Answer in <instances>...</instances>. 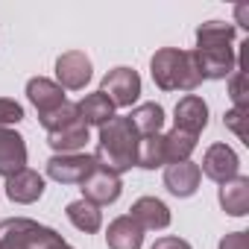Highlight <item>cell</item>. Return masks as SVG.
Returning a JSON list of instances; mask_svg holds the SVG:
<instances>
[{
  "label": "cell",
  "mask_w": 249,
  "mask_h": 249,
  "mask_svg": "<svg viewBox=\"0 0 249 249\" xmlns=\"http://www.w3.org/2000/svg\"><path fill=\"white\" fill-rule=\"evenodd\" d=\"M237 167H240V159H237V153L229 144H211L205 150V156H202L199 173H205L211 182L223 185V182H229V179L237 176Z\"/></svg>",
  "instance_id": "7"
},
{
  "label": "cell",
  "mask_w": 249,
  "mask_h": 249,
  "mask_svg": "<svg viewBox=\"0 0 249 249\" xmlns=\"http://www.w3.org/2000/svg\"><path fill=\"white\" fill-rule=\"evenodd\" d=\"M138 141L141 135L135 132L129 117H111L106 126H100V141H97V153L94 161L97 167H106L111 173H126L138 164Z\"/></svg>",
  "instance_id": "2"
},
{
  "label": "cell",
  "mask_w": 249,
  "mask_h": 249,
  "mask_svg": "<svg viewBox=\"0 0 249 249\" xmlns=\"http://www.w3.org/2000/svg\"><path fill=\"white\" fill-rule=\"evenodd\" d=\"M56 79L68 91H79L91 79V59L82 50H68L56 59Z\"/></svg>",
  "instance_id": "9"
},
{
  "label": "cell",
  "mask_w": 249,
  "mask_h": 249,
  "mask_svg": "<svg viewBox=\"0 0 249 249\" xmlns=\"http://www.w3.org/2000/svg\"><path fill=\"white\" fill-rule=\"evenodd\" d=\"M21 120H24L21 103H15V100H9V97H0V126L9 129L12 123H21Z\"/></svg>",
  "instance_id": "27"
},
{
  "label": "cell",
  "mask_w": 249,
  "mask_h": 249,
  "mask_svg": "<svg viewBox=\"0 0 249 249\" xmlns=\"http://www.w3.org/2000/svg\"><path fill=\"white\" fill-rule=\"evenodd\" d=\"M120 191H123L120 176L111 173V170H106V167H94L88 173V179L82 182V199H88L94 205H111V202H117Z\"/></svg>",
  "instance_id": "8"
},
{
  "label": "cell",
  "mask_w": 249,
  "mask_h": 249,
  "mask_svg": "<svg viewBox=\"0 0 249 249\" xmlns=\"http://www.w3.org/2000/svg\"><path fill=\"white\" fill-rule=\"evenodd\" d=\"M150 71H153V82L161 91H196L202 82L194 53L179 47H161L153 56Z\"/></svg>",
  "instance_id": "3"
},
{
  "label": "cell",
  "mask_w": 249,
  "mask_h": 249,
  "mask_svg": "<svg viewBox=\"0 0 249 249\" xmlns=\"http://www.w3.org/2000/svg\"><path fill=\"white\" fill-rule=\"evenodd\" d=\"M0 243L15 246V249H71L62 240V234H56L53 229H47L36 220H27V217L0 223Z\"/></svg>",
  "instance_id": "4"
},
{
  "label": "cell",
  "mask_w": 249,
  "mask_h": 249,
  "mask_svg": "<svg viewBox=\"0 0 249 249\" xmlns=\"http://www.w3.org/2000/svg\"><path fill=\"white\" fill-rule=\"evenodd\" d=\"M199 179H202V173H199V164H194V161L167 164V170H164V188L173 196H182V199L196 194Z\"/></svg>",
  "instance_id": "14"
},
{
  "label": "cell",
  "mask_w": 249,
  "mask_h": 249,
  "mask_svg": "<svg viewBox=\"0 0 249 249\" xmlns=\"http://www.w3.org/2000/svg\"><path fill=\"white\" fill-rule=\"evenodd\" d=\"M229 97L234 103V108H249V79H246V71H234L229 76Z\"/></svg>",
  "instance_id": "25"
},
{
  "label": "cell",
  "mask_w": 249,
  "mask_h": 249,
  "mask_svg": "<svg viewBox=\"0 0 249 249\" xmlns=\"http://www.w3.org/2000/svg\"><path fill=\"white\" fill-rule=\"evenodd\" d=\"M41 194H44V176L30 167H24L21 173L6 179V196L18 205H30L36 199H41Z\"/></svg>",
  "instance_id": "15"
},
{
  "label": "cell",
  "mask_w": 249,
  "mask_h": 249,
  "mask_svg": "<svg viewBox=\"0 0 249 249\" xmlns=\"http://www.w3.org/2000/svg\"><path fill=\"white\" fill-rule=\"evenodd\" d=\"M71 249H73V246H71Z\"/></svg>",
  "instance_id": "31"
},
{
  "label": "cell",
  "mask_w": 249,
  "mask_h": 249,
  "mask_svg": "<svg viewBox=\"0 0 249 249\" xmlns=\"http://www.w3.org/2000/svg\"><path fill=\"white\" fill-rule=\"evenodd\" d=\"M176 117V126L173 129H179V132H188V135H194V138H199V132L208 126V106H205V100L202 97H196V94H185L179 103H176V111H173Z\"/></svg>",
  "instance_id": "10"
},
{
  "label": "cell",
  "mask_w": 249,
  "mask_h": 249,
  "mask_svg": "<svg viewBox=\"0 0 249 249\" xmlns=\"http://www.w3.org/2000/svg\"><path fill=\"white\" fill-rule=\"evenodd\" d=\"M196 150V138L179 129H170L164 135V156L167 164H179V161H191V153Z\"/></svg>",
  "instance_id": "22"
},
{
  "label": "cell",
  "mask_w": 249,
  "mask_h": 249,
  "mask_svg": "<svg viewBox=\"0 0 249 249\" xmlns=\"http://www.w3.org/2000/svg\"><path fill=\"white\" fill-rule=\"evenodd\" d=\"M27 167V144L15 129L0 126V176L9 179Z\"/></svg>",
  "instance_id": "11"
},
{
  "label": "cell",
  "mask_w": 249,
  "mask_h": 249,
  "mask_svg": "<svg viewBox=\"0 0 249 249\" xmlns=\"http://www.w3.org/2000/svg\"><path fill=\"white\" fill-rule=\"evenodd\" d=\"M167 164V156H164V135H147L138 141V167L144 170H156V167H164Z\"/></svg>",
  "instance_id": "23"
},
{
  "label": "cell",
  "mask_w": 249,
  "mask_h": 249,
  "mask_svg": "<svg viewBox=\"0 0 249 249\" xmlns=\"http://www.w3.org/2000/svg\"><path fill=\"white\" fill-rule=\"evenodd\" d=\"M100 94L114 106V108H129L141 97V76L132 68H114L103 76Z\"/></svg>",
  "instance_id": "5"
},
{
  "label": "cell",
  "mask_w": 249,
  "mask_h": 249,
  "mask_svg": "<svg viewBox=\"0 0 249 249\" xmlns=\"http://www.w3.org/2000/svg\"><path fill=\"white\" fill-rule=\"evenodd\" d=\"M126 117L132 120V126H135V132H138L141 138L159 135L161 126H164V108H161L159 103H141V106H135L132 114H126Z\"/></svg>",
  "instance_id": "20"
},
{
  "label": "cell",
  "mask_w": 249,
  "mask_h": 249,
  "mask_svg": "<svg viewBox=\"0 0 249 249\" xmlns=\"http://www.w3.org/2000/svg\"><path fill=\"white\" fill-rule=\"evenodd\" d=\"M38 120H41V126H44L47 135H50V132L68 126V123H73V120H82V117H79V111H76V103H68V100H65L56 111H50V114H44V117H38Z\"/></svg>",
  "instance_id": "24"
},
{
  "label": "cell",
  "mask_w": 249,
  "mask_h": 249,
  "mask_svg": "<svg viewBox=\"0 0 249 249\" xmlns=\"http://www.w3.org/2000/svg\"><path fill=\"white\" fill-rule=\"evenodd\" d=\"M220 249H249V231H231L220 240Z\"/></svg>",
  "instance_id": "28"
},
{
  "label": "cell",
  "mask_w": 249,
  "mask_h": 249,
  "mask_svg": "<svg viewBox=\"0 0 249 249\" xmlns=\"http://www.w3.org/2000/svg\"><path fill=\"white\" fill-rule=\"evenodd\" d=\"M202 79H226L237 71L234 24L205 21L196 27V47L191 50Z\"/></svg>",
  "instance_id": "1"
},
{
  "label": "cell",
  "mask_w": 249,
  "mask_h": 249,
  "mask_svg": "<svg viewBox=\"0 0 249 249\" xmlns=\"http://www.w3.org/2000/svg\"><path fill=\"white\" fill-rule=\"evenodd\" d=\"M27 97H30V103L38 108V117H44V114L56 111V108L65 103V88H62L59 82L47 79V76H36V79L27 82Z\"/></svg>",
  "instance_id": "13"
},
{
  "label": "cell",
  "mask_w": 249,
  "mask_h": 249,
  "mask_svg": "<svg viewBox=\"0 0 249 249\" xmlns=\"http://www.w3.org/2000/svg\"><path fill=\"white\" fill-rule=\"evenodd\" d=\"M129 217H132L144 231H161V229L170 226V208H167L161 199H156V196H141V199H135L132 208H129Z\"/></svg>",
  "instance_id": "12"
},
{
  "label": "cell",
  "mask_w": 249,
  "mask_h": 249,
  "mask_svg": "<svg viewBox=\"0 0 249 249\" xmlns=\"http://www.w3.org/2000/svg\"><path fill=\"white\" fill-rule=\"evenodd\" d=\"M47 144L56 150V156H68V153H79L85 144H88V126L82 120H73L68 126L56 129L47 135Z\"/></svg>",
  "instance_id": "18"
},
{
  "label": "cell",
  "mask_w": 249,
  "mask_h": 249,
  "mask_svg": "<svg viewBox=\"0 0 249 249\" xmlns=\"http://www.w3.org/2000/svg\"><path fill=\"white\" fill-rule=\"evenodd\" d=\"M220 205L226 214L231 217H243L249 214V176H234L229 182L220 185Z\"/></svg>",
  "instance_id": "17"
},
{
  "label": "cell",
  "mask_w": 249,
  "mask_h": 249,
  "mask_svg": "<svg viewBox=\"0 0 249 249\" xmlns=\"http://www.w3.org/2000/svg\"><path fill=\"white\" fill-rule=\"evenodd\" d=\"M0 249H15V246H6V243H0Z\"/></svg>",
  "instance_id": "30"
},
{
  "label": "cell",
  "mask_w": 249,
  "mask_h": 249,
  "mask_svg": "<svg viewBox=\"0 0 249 249\" xmlns=\"http://www.w3.org/2000/svg\"><path fill=\"white\" fill-rule=\"evenodd\" d=\"M150 249H191V243H188L185 237H173V234H167V237H159Z\"/></svg>",
  "instance_id": "29"
},
{
  "label": "cell",
  "mask_w": 249,
  "mask_h": 249,
  "mask_svg": "<svg viewBox=\"0 0 249 249\" xmlns=\"http://www.w3.org/2000/svg\"><path fill=\"white\" fill-rule=\"evenodd\" d=\"M97 167L94 156L85 153H68V156H53L47 161V176L59 185H82L88 173Z\"/></svg>",
  "instance_id": "6"
},
{
  "label": "cell",
  "mask_w": 249,
  "mask_h": 249,
  "mask_svg": "<svg viewBox=\"0 0 249 249\" xmlns=\"http://www.w3.org/2000/svg\"><path fill=\"white\" fill-rule=\"evenodd\" d=\"M65 214H68V220H71L79 231H85V234H94V231H100V226H103L100 205H94V202H88V199H73V202H68Z\"/></svg>",
  "instance_id": "21"
},
{
  "label": "cell",
  "mask_w": 249,
  "mask_h": 249,
  "mask_svg": "<svg viewBox=\"0 0 249 249\" xmlns=\"http://www.w3.org/2000/svg\"><path fill=\"white\" fill-rule=\"evenodd\" d=\"M246 114H249V108H229L226 114H223V123H226V126L240 138V141H246L249 144V135H246Z\"/></svg>",
  "instance_id": "26"
},
{
  "label": "cell",
  "mask_w": 249,
  "mask_h": 249,
  "mask_svg": "<svg viewBox=\"0 0 249 249\" xmlns=\"http://www.w3.org/2000/svg\"><path fill=\"white\" fill-rule=\"evenodd\" d=\"M106 243H108V249H141V243H144V229H141L129 214H123V217H117V220L108 223Z\"/></svg>",
  "instance_id": "16"
},
{
  "label": "cell",
  "mask_w": 249,
  "mask_h": 249,
  "mask_svg": "<svg viewBox=\"0 0 249 249\" xmlns=\"http://www.w3.org/2000/svg\"><path fill=\"white\" fill-rule=\"evenodd\" d=\"M76 111L82 117L85 126H106V123L114 117V106L97 91V94H85L79 103H76Z\"/></svg>",
  "instance_id": "19"
}]
</instances>
